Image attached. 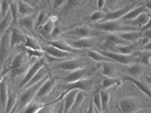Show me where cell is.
Instances as JSON below:
<instances>
[{
    "instance_id": "obj_47",
    "label": "cell",
    "mask_w": 151,
    "mask_h": 113,
    "mask_svg": "<svg viewBox=\"0 0 151 113\" xmlns=\"http://www.w3.org/2000/svg\"><path fill=\"white\" fill-rule=\"evenodd\" d=\"M63 34V30H61V28H59V27H54V30L53 32L51 33V36H52V38H56L58 37L59 35H61Z\"/></svg>"
},
{
    "instance_id": "obj_54",
    "label": "cell",
    "mask_w": 151,
    "mask_h": 113,
    "mask_svg": "<svg viewBox=\"0 0 151 113\" xmlns=\"http://www.w3.org/2000/svg\"><path fill=\"white\" fill-rule=\"evenodd\" d=\"M104 5H105V1H104V0H99V1L97 2L98 9H103V8H104Z\"/></svg>"
},
{
    "instance_id": "obj_37",
    "label": "cell",
    "mask_w": 151,
    "mask_h": 113,
    "mask_svg": "<svg viewBox=\"0 0 151 113\" xmlns=\"http://www.w3.org/2000/svg\"><path fill=\"white\" fill-rule=\"evenodd\" d=\"M114 67L109 63H104L101 65V72L106 77H110L114 74Z\"/></svg>"
},
{
    "instance_id": "obj_28",
    "label": "cell",
    "mask_w": 151,
    "mask_h": 113,
    "mask_svg": "<svg viewBox=\"0 0 151 113\" xmlns=\"http://www.w3.org/2000/svg\"><path fill=\"white\" fill-rule=\"evenodd\" d=\"M47 75V71H45V69L41 68L40 70L38 71L37 73H36V75L34 76V77L31 79L30 81L28 83V85H27V88H29V87H32V86L36 85V83H38L39 81H41L43 79V78L45 77Z\"/></svg>"
},
{
    "instance_id": "obj_9",
    "label": "cell",
    "mask_w": 151,
    "mask_h": 113,
    "mask_svg": "<svg viewBox=\"0 0 151 113\" xmlns=\"http://www.w3.org/2000/svg\"><path fill=\"white\" fill-rule=\"evenodd\" d=\"M119 108L123 113H133L139 109V105L134 97H125L119 101Z\"/></svg>"
},
{
    "instance_id": "obj_38",
    "label": "cell",
    "mask_w": 151,
    "mask_h": 113,
    "mask_svg": "<svg viewBox=\"0 0 151 113\" xmlns=\"http://www.w3.org/2000/svg\"><path fill=\"white\" fill-rule=\"evenodd\" d=\"M116 83H121V81L113 77H106L101 83V86H103V89H109L115 86Z\"/></svg>"
},
{
    "instance_id": "obj_2",
    "label": "cell",
    "mask_w": 151,
    "mask_h": 113,
    "mask_svg": "<svg viewBox=\"0 0 151 113\" xmlns=\"http://www.w3.org/2000/svg\"><path fill=\"white\" fill-rule=\"evenodd\" d=\"M47 78H48V76H45L42 81H39V83H36V85L32 86V87H29V88L27 89V90H25L22 94H21L20 99H19V104H20L21 108H23V107H25V106H28L31 101H33L34 97L36 96V93H37V91L39 90V88H40L41 85L45 83V81L47 79Z\"/></svg>"
},
{
    "instance_id": "obj_26",
    "label": "cell",
    "mask_w": 151,
    "mask_h": 113,
    "mask_svg": "<svg viewBox=\"0 0 151 113\" xmlns=\"http://www.w3.org/2000/svg\"><path fill=\"white\" fill-rule=\"evenodd\" d=\"M106 42L107 43H111V45H117V47L129 45V42H127V41L123 40L122 38H119L116 33H112V34H110V35L107 36Z\"/></svg>"
},
{
    "instance_id": "obj_49",
    "label": "cell",
    "mask_w": 151,
    "mask_h": 113,
    "mask_svg": "<svg viewBox=\"0 0 151 113\" xmlns=\"http://www.w3.org/2000/svg\"><path fill=\"white\" fill-rule=\"evenodd\" d=\"M149 29H151V15L149 16L148 22L146 23V25H144L143 28L141 29V31H142V32H144V31H147V30H149Z\"/></svg>"
},
{
    "instance_id": "obj_56",
    "label": "cell",
    "mask_w": 151,
    "mask_h": 113,
    "mask_svg": "<svg viewBox=\"0 0 151 113\" xmlns=\"http://www.w3.org/2000/svg\"><path fill=\"white\" fill-rule=\"evenodd\" d=\"M146 9H148V10H151V1H148V2L146 3Z\"/></svg>"
},
{
    "instance_id": "obj_4",
    "label": "cell",
    "mask_w": 151,
    "mask_h": 113,
    "mask_svg": "<svg viewBox=\"0 0 151 113\" xmlns=\"http://www.w3.org/2000/svg\"><path fill=\"white\" fill-rule=\"evenodd\" d=\"M11 49V30L9 29L1 37L0 40V63H3L10 54Z\"/></svg>"
},
{
    "instance_id": "obj_35",
    "label": "cell",
    "mask_w": 151,
    "mask_h": 113,
    "mask_svg": "<svg viewBox=\"0 0 151 113\" xmlns=\"http://www.w3.org/2000/svg\"><path fill=\"white\" fill-rule=\"evenodd\" d=\"M16 105H17V97L15 95H10L9 94L8 101H6V105H5V113H11L14 108H16Z\"/></svg>"
},
{
    "instance_id": "obj_53",
    "label": "cell",
    "mask_w": 151,
    "mask_h": 113,
    "mask_svg": "<svg viewBox=\"0 0 151 113\" xmlns=\"http://www.w3.org/2000/svg\"><path fill=\"white\" fill-rule=\"evenodd\" d=\"M144 50L145 51H151V40L144 45Z\"/></svg>"
},
{
    "instance_id": "obj_57",
    "label": "cell",
    "mask_w": 151,
    "mask_h": 113,
    "mask_svg": "<svg viewBox=\"0 0 151 113\" xmlns=\"http://www.w3.org/2000/svg\"><path fill=\"white\" fill-rule=\"evenodd\" d=\"M57 113H63V105H61V106H60V108L58 109Z\"/></svg>"
},
{
    "instance_id": "obj_13",
    "label": "cell",
    "mask_w": 151,
    "mask_h": 113,
    "mask_svg": "<svg viewBox=\"0 0 151 113\" xmlns=\"http://www.w3.org/2000/svg\"><path fill=\"white\" fill-rule=\"evenodd\" d=\"M24 41L25 35L19 29L14 28L11 30V48H14L15 45H21V43L24 45Z\"/></svg>"
},
{
    "instance_id": "obj_30",
    "label": "cell",
    "mask_w": 151,
    "mask_h": 113,
    "mask_svg": "<svg viewBox=\"0 0 151 113\" xmlns=\"http://www.w3.org/2000/svg\"><path fill=\"white\" fill-rule=\"evenodd\" d=\"M88 56L91 59H93V60H95V61H99V63H108V61L110 60L106 56H104L101 53L97 52V51H93V50L88 51Z\"/></svg>"
},
{
    "instance_id": "obj_19",
    "label": "cell",
    "mask_w": 151,
    "mask_h": 113,
    "mask_svg": "<svg viewBox=\"0 0 151 113\" xmlns=\"http://www.w3.org/2000/svg\"><path fill=\"white\" fill-rule=\"evenodd\" d=\"M143 13H147L146 6L139 5L137 8L132 9V10H131L128 14H126V15L124 16L122 19H124V20H133V19H135L137 16H139L141 14H143Z\"/></svg>"
},
{
    "instance_id": "obj_40",
    "label": "cell",
    "mask_w": 151,
    "mask_h": 113,
    "mask_svg": "<svg viewBox=\"0 0 151 113\" xmlns=\"http://www.w3.org/2000/svg\"><path fill=\"white\" fill-rule=\"evenodd\" d=\"M43 105L42 104H39L37 101H31L30 104L27 107V110L24 113H36L40 108H42Z\"/></svg>"
},
{
    "instance_id": "obj_44",
    "label": "cell",
    "mask_w": 151,
    "mask_h": 113,
    "mask_svg": "<svg viewBox=\"0 0 151 113\" xmlns=\"http://www.w3.org/2000/svg\"><path fill=\"white\" fill-rule=\"evenodd\" d=\"M0 10H1V16L4 17L10 12V2L9 1H1L0 2Z\"/></svg>"
},
{
    "instance_id": "obj_33",
    "label": "cell",
    "mask_w": 151,
    "mask_h": 113,
    "mask_svg": "<svg viewBox=\"0 0 151 113\" xmlns=\"http://www.w3.org/2000/svg\"><path fill=\"white\" fill-rule=\"evenodd\" d=\"M128 70H129V73H130L133 77H137V76H139L142 73H143L144 65H141V63H133V65H131L130 67H129Z\"/></svg>"
},
{
    "instance_id": "obj_42",
    "label": "cell",
    "mask_w": 151,
    "mask_h": 113,
    "mask_svg": "<svg viewBox=\"0 0 151 113\" xmlns=\"http://www.w3.org/2000/svg\"><path fill=\"white\" fill-rule=\"evenodd\" d=\"M86 97V94L83 91L78 90L77 91V94H76V97H75V101H74V105H73V109H76L77 107L81 106V104L83 103V101L85 99Z\"/></svg>"
},
{
    "instance_id": "obj_58",
    "label": "cell",
    "mask_w": 151,
    "mask_h": 113,
    "mask_svg": "<svg viewBox=\"0 0 151 113\" xmlns=\"http://www.w3.org/2000/svg\"><path fill=\"white\" fill-rule=\"evenodd\" d=\"M94 113H107L106 111H98V110H96L95 108H94Z\"/></svg>"
},
{
    "instance_id": "obj_24",
    "label": "cell",
    "mask_w": 151,
    "mask_h": 113,
    "mask_svg": "<svg viewBox=\"0 0 151 113\" xmlns=\"http://www.w3.org/2000/svg\"><path fill=\"white\" fill-rule=\"evenodd\" d=\"M12 21H13V17H12V14H11V11H10V12L3 17L1 22H0V36H2L3 34L9 30Z\"/></svg>"
},
{
    "instance_id": "obj_45",
    "label": "cell",
    "mask_w": 151,
    "mask_h": 113,
    "mask_svg": "<svg viewBox=\"0 0 151 113\" xmlns=\"http://www.w3.org/2000/svg\"><path fill=\"white\" fill-rule=\"evenodd\" d=\"M93 105L95 106V109L98 111H101V95L99 93H97L95 96L93 97Z\"/></svg>"
},
{
    "instance_id": "obj_21",
    "label": "cell",
    "mask_w": 151,
    "mask_h": 113,
    "mask_svg": "<svg viewBox=\"0 0 151 113\" xmlns=\"http://www.w3.org/2000/svg\"><path fill=\"white\" fill-rule=\"evenodd\" d=\"M34 21H35V16L34 15H29V16H24L22 18H19L18 19V23L23 27L27 30L33 32V28H34Z\"/></svg>"
},
{
    "instance_id": "obj_16",
    "label": "cell",
    "mask_w": 151,
    "mask_h": 113,
    "mask_svg": "<svg viewBox=\"0 0 151 113\" xmlns=\"http://www.w3.org/2000/svg\"><path fill=\"white\" fill-rule=\"evenodd\" d=\"M123 79H125V81H129L132 83H134V85H135L136 87L142 91V92L145 93V94H146V95L151 99V89L147 83H143V81H139V79H135L134 77H131V76H124Z\"/></svg>"
},
{
    "instance_id": "obj_12",
    "label": "cell",
    "mask_w": 151,
    "mask_h": 113,
    "mask_svg": "<svg viewBox=\"0 0 151 113\" xmlns=\"http://www.w3.org/2000/svg\"><path fill=\"white\" fill-rule=\"evenodd\" d=\"M54 86H55V79L54 78H47L45 81V83L41 85V87L39 88V90L36 93V97H42V96L48 95L51 91L53 90Z\"/></svg>"
},
{
    "instance_id": "obj_17",
    "label": "cell",
    "mask_w": 151,
    "mask_h": 113,
    "mask_svg": "<svg viewBox=\"0 0 151 113\" xmlns=\"http://www.w3.org/2000/svg\"><path fill=\"white\" fill-rule=\"evenodd\" d=\"M117 36L119 38H122L123 40L127 41H133V40H137L139 38L143 37V32L142 31H128V32H119L116 33Z\"/></svg>"
},
{
    "instance_id": "obj_29",
    "label": "cell",
    "mask_w": 151,
    "mask_h": 113,
    "mask_svg": "<svg viewBox=\"0 0 151 113\" xmlns=\"http://www.w3.org/2000/svg\"><path fill=\"white\" fill-rule=\"evenodd\" d=\"M24 45L28 49H30V50L40 51V45H39V42L36 40L35 38L31 37V36H29V35H25Z\"/></svg>"
},
{
    "instance_id": "obj_51",
    "label": "cell",
    "mask_w": 151,
    "mask_h": 113,
    "mask_svg": "<svg viewBox=\"0 0 151 113\" xmlns=\"http://www.w3.org/2000/svg\"><path fill=\"white\" fill-rule=\"evenodd\" d=\"M65 1H54L53 2V8L54 9H58L59 6H61V5L65 4Z\"/></svg>"
},
{
    "instance_id": "obj_34",
    "label": "cell",
    "mask_w": 151,
    "mask_h": 113,
    "mask_svg": "<svg viewBox=\"0 0 151 113\" xmlns=\"http://www.w3.org/2000/svg\"><path fill=\"white\" fill-rule=\"evenodd\" d=\"M117 50L121 54H124V55H131L136 50V45H133V43H129V45H126L117 47Z\"/></svg>"
},
{
    "instance_id": "obj_46",
    "label": "cell",
    "mask_w": 151,
    "mask_h": 113,
    "mask_svg": "<svg viewBox=\"0 0 151 113\" xmlns=\"http://www.w3.org/2000/svg\"><path fill=\"white\" fill-rule=\"evenodd\" d=\"M53 111V107H52V104H47V105H43L42 108H40L36 113H52Z\"/></svg>"
},
{
    "instance_id": "obj_5",
    "label": "cell",
    "mask_w": 151,
    "mask_h": 113,
    "mask_svg": "<svg viewBox=\"0 0 151 113\" xmlns=\"http://www.w3.org/2000/svg\"><path fill=\"white\" fill-rule=\"evenodd\" d=\"M45 63V61L43 60V59H38V60H36L35 63H33L32 67L29 69L28 73H27L24 77L22 78V81H21L20 85H19V88H23L24 86L28 85L29 81H30L31 79L36 75V73L40 70L41 68H43Z\"/></svg>"
},
{
    "instance_id": "obj_25",
    "label": "cell",
    "mask_w": 151,
    "mask_h": 113,
    "mask_svg": "<svg viewBox=\"0 0 151 113\" xmlns=\"http://www.w3.org/2000/svg\"><path fill=\"white\" fill-rule=\"evenodd\" d=\"M45 52L54 58H65V57H68L69 54H70V53L63 52V51L58 50V49L54 48V47H52V45L47 47V48H45Z\"/></svg>"
},
{
    "instance_id": "obj_32",
    "label": "cell",
    "mask_w": 151,
    "mask_h": 113,
    "mask_svg": "<svg viewBox=\"0 0 151 113\" xmlns=\"http://www.w3.org/2000/svg\"><path fill=\"white\" fill-rule=\"evenodd\" d=\"M99 95L101 101V109H104V111H107L109 108V101H110V93L109 91L104 90L99 92Z\"/></svg>"
},
{
    "instance_id": "obj_22",
    "label": "cell",
    "mask_w": 151,
    "mask_h": 113,
    "mask_svg": "<svg viewBox=\"0 0 151 113\" xmlns=\"http://www.w3.org/2000/svg\"><path fill=\"white\" fill-rule=\"evenodd\" d=\"M59 69H63V70L65 71H75L77 69H81V63L76 60H73V59H70V60H65L63 63H61L60 65H58Z\"/></svg>"
},
{
    "instance_id": "obj_14",
    "label": "cell",
    "mask_w": 151,
    "mask_h": 113,
    "mask_svg": "<svg viewBox=\"0 0 151 113\" xmlns=\"http://www.w3.org/2000/svg\"><path fill=\"white\" fill-rule=\"evenodd\" d=\"M78 90H72L70 92H68L63 96V113H69V111H71V109L73 108L74 101H75L76 94H77Z\"/></svg>"
},
{
    "instance_id": "obj_39",
    "label": "cell",
    "mask_w": 151,
    "mask_h": 113,
    "mask_svg": "<svg viewBox=\"0 0 151 113\" xmlns=\"http://www.w3.org/2000/svg\"><path fill=\"white\" fill-rule=\"evenodd\" d=\"M10 11L11 14H12L13 17V21L15 23H18V2L17 1H13V2H10Z\"/></svg>"
},
{
    "instance_id": "obj_60",
    "label": "cell",
    "mask_w": 151,
    "mask_h": 113,
    "mask_svg": "<svg viewBox=\"0 0 151 113\" xmlns=\"http://www.w3.org/2000/svg\"><path fill=\"white\" fill-rule=\"evenodd\" d=\"M15 109H16V108H14V109H13V110H12V112H11V113H15Z\"/></svg>"
},
{
    "instance_id": "obj_50",
    "label": "cell",
    "mask_w": 151,
    "mask_h": 113,
    "mask_svg": "<svg viewBox=\"0 0 151 113\" xmlns=\"http://www.w3.org/2000/svg\"><path fill=\"white\" fill-rule=\"evenodd\" d=\"M143 37H145L146 39H148V40H151V29H149V30H147V31H144Z\"/></svg>"
},
{
    "instance_id": "obj_27",
    "label": "cell",
    "mask_w": 151,
    "mask_h": 113,
    "mask_svg": "<svg viewBox=\"0 0 151 113\" xmlns=\"http://www.w3.org/2000/svg\"><path fill=\"white\" fill-rule=\"evenodd\" d=\"M149 16L150 15H149L148 13H143V14H141V15L137 16L135 19H133V20L131 21V24L136 25V27H139V28L142 29L144 25H146V23L148 22Z\"/></svg>"
},
{
    "instance_id": "obj_10",
    "label": "cell",
    "mask_w": 151,
    "mask_h": 113,
    "mask_svg": "<svg viewBox=\"0 0 151 113\" xmlns=\"http://www.w3.org/2000/svg\"><path fill=\"white\" fill-rule=\"evenodd\" d=\"M131 9H132V5H128V6H125V8H122V9H119V10H116V11H112V12L107 13L105 20L106 21L119 20V19L123 18L126 14H128V13L131 11Z\"/></svg>"
},
{
    "instance_id": "obj_61",
    "label": "cell",
    "mask_w": 151,
    "mask_h": 113,
    "mask_svg": "<svg viewBox=\"0 0 151 113\" xmlns=\"http://www.w3.org/2000/svg\"><path fill=\"white\" fill-rule=\"evenodd\" d=\"M150 89H151V87H150Z\"/></svg>"
},
{
    "instance_id": "obj_48",
    "label": "cell",
    "mask_w": 151,
    "mask_h": 113,
    "mask_svg": "<svg viewBox=\"0 0 151 113\" xmlns=\"http://www.w3.org/2000/svg\"><path fill=\"white\" fill-rule=\"evenodd\" d=\"M25 53H27V54H30L31 56H37V57H40V56H42V53H41V51H34V50H30V49H27Z\"/></svg>"
},
{
    "instance_id": "obj_43",
    "label": "cell",
    "mask_w": 151,
    "mask_h": 113,
    "mask_svg": "<svg viewBox=\"0 0 151 113\" xmlns=\"http://www.w3.org/2000/svg\"><path fill=\"white\" fill-rule=\"evenodd\" d=\"M151 57V51H145L139 57V63L143 65H149V58Z\"/></svg>"
},
{
    "instance_id": "obj_8",
    "label": "cell",
    "mask_w": 151,
    "mask_h": 113,
    "mask_svg": "<svg viewBox=\"0 0 151 113\" xmlns=\"http://www.w3.org/2000/svg\"><path fill=\"white\" fill-rule=\"evenodd\" d=\"M104 56H106L110 60H114L116 63H119L122 65H130L133 61V58L131 55H124L121 53H115V52H109V51H105L101 53Z\"/></svg>"
},
{
    "instance_id": "obj_52",
    "label": "cell",
    "mask_w": 151,
    "mask_h": 113,
    "mask_svg": "<svg viewBox=\"0 0 151 113\" xmlns=\"http://www.w3.org/2000/svg\"><path fill=\"white\" fill-rule=\"evenodd\" d=\"M85 113H94V105H93V101L92 103H90V105H89L88 109L86 110V112Z\"/></svg>"
},
{
    "instance_id": "obj_7",
    "label": "cell",
    "mask_w": 151,
    "mask_h": 113,
    "mask_svg": "<svg viewBox=\"0 0 151 113\" xmlns=\"http://www.w3.org/2000/svg\"><path fill=\"white\" fill-rule=\"evenodd\" d=\"M90 86H91V81H89V79H81V81H74V83H68V85H65V88H67L65 91L63 93V95L58 98L57 101L61 99L67 93L70 92V91H72V90L88 91L89 89H90Z\"/></svg>"
},
{
    "instance_id": "obj_3",
    "label": "cell",
    "mask_w": 151,
    "mask_h": 113,
    "mask_svg": "<svg viewBox=\"0 0 151 113\" xmlns=\"http://www.w3.org/2000/svg\"><path fill=\"white\" fill-rule=\"evenodd\" d=\"M99 31H96L94 29L90 28V27H79V28H74L72 30H70L69 32H67L65 34L70 36H75V37L79 38H91L93 36H98L101 35Z\"/></svg>"
},
{
    "instance_id": "obj_36",
    "label": "cell",
    "mask_w": 151,
    "mask_h": 113,
    "mask_svg": "<svg viewBox=\"0 0 151 113\" xmlns=\"http://www.w3.org/2000/svg\"><path fill=\"white\" fill-rule=\"evenodd\" d=\"M50 19V17L48 16V14L45 12H40L39 14L37 15V17H36V28H41L43 24H45L47 21Z\"/></svg>"
},
{
    "instance_id": "obj_20",
    "label": "cell",
    "mask_w": 151,
    "mask_h": 113,
    "mask_svg": "<svg viewBox=\"0 0 151 113\" xmlns=\"http://www.w3.org/2000/svg\"><path fill=\"white\" fill-rule=\"evenodd\" d=\"M9 98V86L8 81L5 78H3L2 81H0V101L3 106L6 105Z\"/></svg>"
},
{
    "instance_id": "obj_1",
    "label": "cell",
    "mask_w": 151,
    "mask_h": 113,
    "mask_svg": "<svg viewBox=\"0 0 151 113\" xmlns=\"http://www.w3.org/2000/svg\"><path fill=\"white\" fill-rule=\"evenodd\" d=\"M92 29L96 31H105V32H128L134 31L132 27H123L119 21H101V22L94 23Z\"/></svg>"
},
{
    "instance_id": "obj_59",
    "label": "cell",
    "mask_w": 151,
    "mask_h": 113,
    "mask_svg": "<svg viewBox=\"0 0 151 113\" xmlns=\"http://www.w3.org/2000/svg\"><path fill=\"white\" fill-rule=\"evenodd\" d=\"M149 65H151V57L149 58Z\"/></svg>"
},
{
    "instance_id": "obj_41",
    "label": "cell",
    "mask_w": 151,
    "mask_h": 113,
    "mask_svg": "<svg viewBox=\"0 0 151 113\" xmlns=\"http://www.w3.org/2000/svg\"><path fill=\"white\" fill-rule=\"evenodd\" d=\"M105 18H106V13L101 12V11H96V12H94L93 14L90 16L91 20L96 23H98L99 21L105 20Z\"/></svg>"
},
{
    "instance_id": "obj_15",
    "label": "cell",
    "mask_w": 151,
    "mask_h": 113,
    "mask_svg": "<svg viewBox=\"0 0 151 113\" xmlns=\"http://www.w3.org/2000/svg\"><path fill=\"white\" fill-rule=\"evenodd\" d=\"M88 72H89V69H81V68L77 69V70L73 71L69 76L63 78V79L68 83H74V81H81V79H83V78L85 77V75L88 74Z\"/></svg>"
},
{
    "instance_id": "obj_55",
    "label": "cell",
    "mask_w": 151,
    "mask_h": 113,
    "mask_svg": "<svg viewBox=\"0 0 151 113\" xmlns=\"http://www.w3.org/2000/svg\"><path fill=\"white\" fill-rule=\"evenodd\" d=\"M146 81H147V83H149V87H151V76H148V75H147V76H146Z\"/></svg>"
},
{
    "instance_id": "obj_11",
    "label": "cell",
    "mask_w": 151,
    "mask_h": 113,
    "mask_svg": "<svg viewBox=\"0 0 151 113\" xmlns=\"http://www.w3.org/2000/svg\"><path fill=\"white\" fill-rule=\"evenodd\" d=\"M50 45L54 47V48L58 49V50L63 51V52H67V53H77L81 52L79 50H76V49L72 48L70 45V43H68L63 39H56V40H52L50 41Z\"/></svg>"
},
{
    "instance_id": "obj_31",
    "label": "cell",
    "mask_w": 151,
    "mask_h": 113,
    "mask_svg": "<svg viewBox=\"0 0 151 113\" xmlns=\"http://www.w3.org/2000/svg\"><path fill=\"white\" fill-rule=\"evenodd\" d=\"M18 12L21 15L29 16L33 13V8L29 3L23 2V1H18Z\"/></svg>"
},
{
    "instance_id": "obj_23",
    "label": "cell",
    "mask_w": 151,
    "mask_h": 113,
    "mask_svg": "<svg viewBox=\"0 0 151 113\" xmlns=\"http://www.w3.org/2000/svg\"><path fill=\"white\" fill-rule=\"evenodd\" d=\"M54 27H55L54 19H52V17H50V19L41 28H39V33L43 36H51V33L53 32Z\"/></svg>"
},
{
    "instance_id": "obj_6",
    "label": "cell",
    "mask_w": 151,
    "mask_h": 113,
    "mask_svg": "<svg viewBox=\"0 0 151 113\" xmlns=\"http://www.w3.org/2000/svg\"><path fill=\"white\" fill-rule=\"evenodd\" d=\"M27 61H28V57H27V53L25 52H21L18 55H16L15 58L13 59L12 67H11L13 74L14 75L20 74V72H22L23 68L27 65Z\"/></svg>"
},
{
    "instance_id": "obj_18",
    "label": "cell",
    "mask_w": 151,
    "mask_h": 113,
    "mask_svg": "<svg viewBox=\"0 0 151 113\" xmlns=\"http://www.w3.org/2000/svg\"><path fill=\"white\" fill-rule=\"evenodd\" d=\"M93 41L91 40V38H79L77 40L71 42L70 45L72 48L76 49V50L81 51V49H89L91 47H93Z\"/></svg>"
}]
</instances>
